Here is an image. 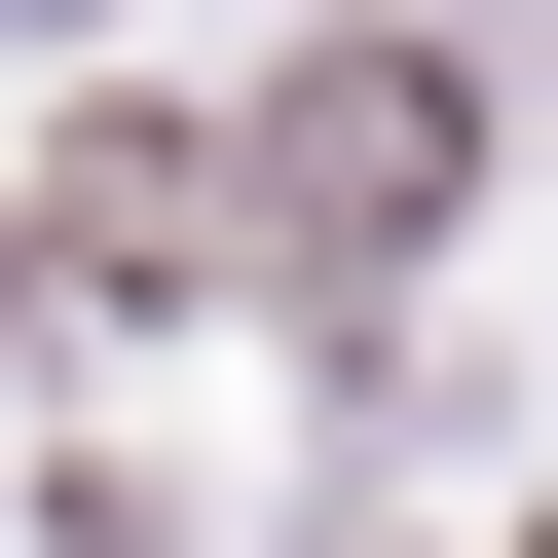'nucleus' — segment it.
<instances>
[{
  "label": "nucleus",
  "instance_id": "1",
  "mask_svg": "<svg viewBox=\"0 0 558 558\" xmlns=\"http://www.w3.org/2000/svg\"><path fill=\"white\" fill-rule=\"evenodd\" d=\"M447 149H484V112H447L410 38H336V75H260V223H299V260H410V223H447Z\"/></svg>",
  "mask_w": 558,
  "mask_h": 558
}]
</instances>
